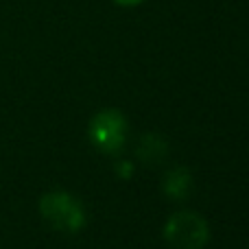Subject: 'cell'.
<instances>
[{
	"instance_id": "5b68a950",
	"label": "cell",
	"mask_w": 249,
	"mask_h": 249,
	"mask_svg": "<svg viewBox=\"0 0 249 249\" xmlns=\"http://www.w3.org/2000/svg\"><path fill=\"white\" fill-rule=\"evenodd\" d=\"M138 155L142 158V162L155 164L166 155V144L158 136H144L140 140V144H138Z\"/></svg>"
},
{
	"instance_id": "6da1fadb",
	"label": "cell",
	"mask_w": 249,
	"mask_h": 249,
	"mask_svg": "<svg viewBox=\"0 0 249 249\" xmlns=\"http://www.w3.org/2000/svg\"><path fill=\"white\" fill-rule=\"evenodd\" d=\"M39 214L51 228L57 232L74 234L83 228L86 223V212H83L81 203L68 193H48L39 199Z\"/></svg>"
},
{
	"instance_id": "277c9868",
	"label": "cell",
	"mask_w": 249,
	"mask_h": 249,
	"mask_svg": "<svg viewBox=\"0 0 249 249\" xmlns=\"http://www.w3.org/2000/svg\"><path fill=\"white\" fill-rule=\"evenodd\" d=\"M190 188H193V179H190L188 171H184V168H175V171H171L166 175V179H164V193H166L171 199L188 197Z\"/></svg>"
},
{
	"instance_id": "3957f363",
	"label": "cell",
	"mask_w": 249,
	"mask_h": 249,
	"mask_svg": "<svg viewBox=\"0 0 249 249\" xmlns=\"http://www.w3.org/2000/svg\"><path fill=\"white\" fill-rule=\"evenodd\" d=\"M90 140L103 153H118L127 140V121L118 109H103L90 123Z\"/></svg>"
},
{
	"instance_id": "7a4b0ae2",
	"label": "cell",
	"mask_w": 249,
	"mask_h": 249,
	"mask_svg": "<svg viewBox=\"0 0 249 249\" xmlns=\"http://www.w3.org/2000/svg\"><path fill=\"white\" fill-rule=\"evenodd\" d=\"M164 236L173 249H203L210 236L208 223L201 214L190 210L175 212L164 225Z\"/></svg>"
},
{
	"instance_id": "8992f818",
	"label": "cell",
	"mask_w": 249,
	"mask_h": 249,
	"mask_svg": "<svg viewBox=\"0 0 249 249\" xmlns=\"http://www.w3.org/2000/svg\"><path fill=\"white\" fill-rule=\"evenodd\" d=\"M116 4H121V7H138V4H142L144 0H114Z\"/></svg>"
}]
</instances>
